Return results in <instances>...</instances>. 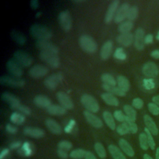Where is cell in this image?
<instances>
[{
	"mask_svg": "<svg viewBox=\"0 0 159 159\" xmlns=\"http://www.w3.org/2000/svg\"><path fill=\"white\" fill-rule=\"evenodd\" d=\"M30 33L38 40H47L52 37V32L48 27L38 24L31 25Z\"/></svg>",
	"mask_w": 159,
	"mask_h": 159,
	"instance_id": "cell-1",
	"label": "cell"
},
{
	"mask_svg": "<svg viewBox=\"0 0 159 159\" xmlns=\"http://www.w3.org/2000/svg\"><path fill=\"white\" fill-rule=\"evenodd\" d=\"M79 44L84 52L89 53H94L98 49L96 42L88 35H82L79 39Z\"/></svg>",
	"mask_w": 159,
	"mask_h": 159,
	"instance_id": "cell-2",
	"label": "cell"
},
{
	"mask_svg": "<svg viewBox=\"0 0 159 159\" xmlns=\"http://www.w3.org/2000/svg\"><path fill=\"white\" fill-rule=\"evenodd\" d=\"M81 103L87 109V111L96 113L99 110V106L98 102L94 97L88 94H84L80 99Z\"/></svg>",
	"mask_w": 159,
	"mask_h": 159,
	"instance_id": "cell-3",
	"label": "cell"
},
{
	"mask_svg": "<svg viewBox=\"0 0 159 159\" xmlns=\"http://www.w3.org/2000/svg\"><path fill=\"white\" fill-rule=\"evenodd\" d=\"M39 58L42 61L53 68H57L60 65V60L57 54L40 52L39 53Z\"/></svg>",
	"mask_w": 159,
	"mask_h": 159,
	"instance_id": "cell-4",
	"label": "cell"
},
{
	"mask_svg": "<svg viewBox=\"0 0 159 159\" xmlns=\"http://www.w3.org/2000/svg\"><path fill=\"white\" fill-rule=\"evenodd\" d=\"M14 60L22 67H29L33 63V58L27 53L22 51L17 50L13 55Z\"/></svg>",
	"mask_w": 159,
	"mask_h": 159,
	"instance_id": "cell-5",
	"label": "cell"
},
{
	"mask_svg": "<svg viewBox=\"0 0 159 159\" xmlns=\"http://www.w3.org/2000/svg\"><path fill=\"white\" fill-rule=\"evenodd\" d=\"M0 83L2 85L12 87L20 88L25 85V81L20 78L14 77L12 76L3 75L0 77Z\"/></svg>",
	"mask_w": 159,
	"mask_h": 159,
	"instance_id": "cell-6",
	"label": "cell"
},
{
	"mask_svg": "<svg viewBox=\"0 0 159 159\" xmlns=\"http://www.w3.org/2000/svg\"><path fill=\"white\" fill-rule=\"evenodd\" d=\"M63 80V75L61 73H53L44 80V85L45 87L50 90H53L56 89L58 85L62 82Z\"/></svg>",
	"mask_w": 159,
	"mask_h": 159,
	"instance_id": "cell-7",
	"label": "cell"
},
{
	"mask_svg": "<svg viewBox=\"0 0 159 159\" xmlns=\"http://www.w3.org/2000/svg\"><path fill=\"white\" fill-rule=\"evenodd\" d=\"M59 24L63 30L69 31L72 26V20L70 12L68 11L61 12L58 15Z\"/></svg>",
	"mask_w": 159,
	"mask_h": 159,
	"instance_id": "cell-8",
	"label": "cell"
},
{
	"mask_svg": "<svg viewBox=\"0 0 159 159\" xmlns=\"http://www.w3.org/2000/svg\"><path fill=\"white\" fill-rule=\"evenodd\" d=\"M36 47L40 50V52H48L58 55V48L53 43L48 40H38L36 42Z\"/></svg>",
	"mask_w": 159,
	"mask_h": 159,
	"instance_id": "cell-9",
	"label": "cell"
},
{
	"mask_svg": "<svg viewBox=\"0 0 159 159\" xmlns=\"http://www.w3.org/2000/svg\"><path fill=\"white\" fill-rule=\"evenodd\" d=\"M6 68L9 74L14 77L20 78L23 74L22 66L19 65L14 59L8 60L6 63Z\"/></svg>",
	"mask_w": 159,
	"mask_h": 159,
	"instance_id": "cell-10",
	"label": "cell"
},
{
	"mask_svg": "<svg viewBox=\"0 0 159 159\" xmlns=\"http://www.w3.org/2000/svg\"><path fill=\"white\" fill-rule=\"evenodd\" d=\"M48 72L47 66L43 65H35L30 68L29 74L33 78L37 79L45 76Z\"/></svg>",
	"mask_w": 159,
	"mask_h": 159,
	"instance_id": "cell-11",
	"label": "cell"
},
{
	"mask_svg": "<svg viewBox=\"0 0 159 159\" xmlns=\"http://www.w3.org/2000/svg\"><path fill=\"white\" fill-rule=\"evenodd\" d=\"M57 99L62 107L66 109L71 110L73 108L74 104L70 97L65 92L59 91L57 93Z\"/></svg>",
	"mask_w": 159,
	"mask_h": 159,
	"instance_id": "cell-12",
	"label": "cell"
},
{
	"mask_svg": "<svg viewBox=\"0 0 159 159\" xmlns=\"http://www.w3.org/2000/svg\"><path fill=\"white\" fill-rule=\"evenodd\" d=\"M143 74L148 78H154L158 75L159 70L157 65L153 62L145 63L142 69Z\"/></svg>",
	"mask_w": 159,
	"mask_h": 159,
	"instance_id": "cell-13",
	"label": "cell"
},
{
	"mask_svg": "<svg viewBox=\"0 0 159 159\" xmlns=\"http://www.w3.org/2000/svg\"><path fill=\"white\" fill-rule=\"evenodd\" d=\"M129 8L130 6L127 2H124L122 5H120L116 13L114 18V21L116 24H119L124 20L127 16V13Z\"/></svg>",
	"mask_w": 159,
	"mask_h": 159,
	"instance_id": "cell-14",
	"label": "cell"
},
{
	"mask_svg": "<svg viewBox=\"0 0 159 159\" xmlns=\"http://www.w3.org/2000/svg\"><path fill=\"white\" fill-rule=\"evenodd\" d=\"M119 1L118 0H114L110 3L104 17V22L106 24L110 23L114 19L116 13L119 8Z\"/></svg>",
	"mask_w": 159,
	"mask_h": 159,
	"instance_id": "cell-15",
	"label": "cell"
},
{
	"mask_svg": "<svg viewBox=\"0 0 159 159\" xmlns=\"http://www.w3.org/2000/svg\"><path fill=\"white\" fill-rule=\"evenodd\" d=\"M2 99L7 102L12 108L14 109H18L19 106L21 105L20 100L14 94L8 93L4 92L1 95Z\"/></svg>",
	"mask_w": 159,
	"mask_h": 159,
	"instance_id": "cell-16",
	"label": "cell"
},
{
	"mask_svg": "<svg viewBox=\"0 0 159 159\" xmlns=\"http://www.w3.org/2000/svg\"><path fill=\"white\" fill-rule=\"evenodd\" d=\"M134 46L138 50H142L145 45V32L143 29L138 28L134 35Z\"/></svg>",
	"mask_w": 159,
	"mask_h": 159,
	"instance_id": "cell-17",
	"label": "cell"
},
{
	"mask_svg": "<svg viewBox=\"0 0 159 159\" xmlns=\"http://www.w3.org/2000/svg\"><path fill=\"white\" fill-rule=\"evenodd\" d=\"M83 115L88 122L93 127L95 128H101L102 126V121L94 113L86 110L83 112Z\"/></svg>",
	"mask_w": 159,
	"mask_h": 159,
	"instance_id": "cell-18",
	"label": "cell"
},
{
	"mask_svg": "<svg viewBox=\"0 0 159 159\" xmlns=\"http://www.w3.org/2000/svg\"><path fill=\"white\" fill-rule=\"evenodd\" d=\"M134 40V35L132 33H125V34H121L118 35L116 38V41L120 45L124 47H129L132 45Z\"/></svg>",
	"mask_w": 159,
	"mask_h": 159,
	"instance_id": "cell-19",
	"label": "cell"
},
{
	"mask_svg": "<svg viewBox=\"0 0 159 159\" xmlns=\"http://www.w3.org/2000/svg\"><path fill=\"white\" fill-rule=\"evenodd\" d=\"M24 133L27 136L36 139L42 138L45 135V132L42 129L34 127H25L24 129Z\"/></svg>",
	"mask_w": 159,
	"mask_h": 159,
	"instance_id": "cell-20",
	"label": "cell"
},
{
	"mask_svg": "<svg viewBox=\"0 0 159 159\" xmlns=\"http://www.w3.org/2000/svg\"><path fill=\"white\" fill-rule=\"evenodd\" d=\"M34 104L41 108H48L52 104L50 99L46 96L39 94L36 96L33 99Z\"/></svg>",
	"mask_w": 159,
	"mask_h": 159,
	"instance_id": "cell-21",
	"label": "cell"
},
{
	"mask_svg": "<svg viewBox=\"0 0 159 159\" xmlns=\"http://www.w3.org/2000/svg\"><path fill=\"white\" fill-rule=\"evenodd\" d=\"M112 47L113 44L111 40L106 41L102 45L100 50V57L103 60H106L110 57L112 53Z\"/></svg>",
	"mask_w": 159,
	"mask_h": 159,
	"instance_id": "cell-22",
	"label": "cell"
},
{
	"mask_svg": "<svg viewBox=\"0 0 159 159\" xmlns=\"http://www.w3.org/2000/svg\"><path fill=\"white\" fill-rule=\"evenodd\" d=\"M45 124L48 130L53 134L59 135L62 132L61 126L52 119H48L45 120Z\"/></svg>",
	"mask_w": 159,
	"mask_h": 159,
	"instance_id": "cell-23",
	"label": "cell"
},
{
	"mask_svg": "<svg viewBox=\"0 0 159 159\" xmlns=\"http://www.w3.org/2000/svg\"><path fill=\"white\" fill-rule=\"evenodd\" d=\"M143 120L147 128L150 132V133L154 135H157L158 133V130L152 118L148 115H145L143 116Z\"/></svg>",
	"mask_w": 159,
	"mask_h": 159,
	"instance_id": "cell-24",
	"label": "cell"
},
{
	"mask_svg": "<svg viewBox=\"0 0 159 159\" xmlns=\"http://www.w3.org/2000/svg\"><path fill=\"white\" fill-rule=\"evenodd\" d=\"M102 87L104 91H106L107 93H111L112 94H115L118 96L124 97L125 96L126 93L122 91L120 88L119 87H117L116 86H111L106 84H102Z\"/></svg>",
	"mask_w": 159,
	"mask_h": 159,
	"instance_id": "cell-25",
	"label": "cell"
},
{
	"mask_svg": "<svg viewBox=\"0 0 159 159\" xmlns=\"http://www.w3.org/2000/svg\"><path fill=\"white\" fill-rule=\"evenodd\" d=\"M102 99L106 102L107 105L111 106H118L119 102L118 99L114 96V95L109 93H104L101 94Z\"/></svg>",
	"mask_w": 159,
	"mask_h": 159,
	"instance_id": "cell-26",
	"label": "cell"
},
{
	"mask_svg": "<svg viewBox=\"0 0 159 159\" xmlns=\"http://www.w3.org/2000/svg\"><path fill=\"white\" fill-rule=\"evenodd\" d=\"M119 145L120 149L129 157L134 155V151L130 143L125 139H120L119 140Z\"/></svg>",
	"mask_w": 159,
	"mask_h": 159,
	"instance_id": "cell-27",
	"label": "cell"
},
{
	"mask_svg": "<svg viewBox=\"0 0 159 159\" xmlns=\"http://www.w3.org/2000/svg\"><path fill=\"white\" fill-rule=\"evenodd\" d=\"M47 112L53 116H63L66 114V109L61 106L51 104L47 109Z\"/></svg>",
	"mask_w": 159,
	"mask_h": 159,
	"instance_id": "cell-28",
	"label": "cell"
},
{
	"mask_svg": "<svg viewBox=\"0 0 159 159\" xmlns=\"http://www.w3.org/2000/svg\"><path fill=\"white\" fill-rule=\"evenodd\" d=\"M108 150L114 159H126L122 151L115 145H109L108 146Z\"/></svg>",
	"mask_w": 159,
	"mask_h": 159,
	"instance_id": "cell-29",
	"label": "cell"
},
{
	"mask_svg": "<svg viewBox=\"0 0 159 159\" xmlns=\"http://www.w3.org/2000/svg\"><path fill=\"white\" fill-rule=\"evenodd\" d=\"M117 83L118 84V87L124 92L126 93L129 91L130 84L129 81L126 77L122 75L118 76L117 77Z\"/></svg>",
	"mask_w": 159,
	"mask_h": 159,
	"instance_id": "cell-30",
	"label": "cell"
},
{
	"mask_svg": "<svg viewBox=\"0 0 159 159\" xmlns=\"http://www.w3.org/2000/svg\"><path fill=\"white\" fill-rule=\"evenodd\" d=\"M102 117L106 125L111 129H116V122L113 115L109 111H104L102 114Z\"/></svg>",
	"mask_w": 159,
	"mask_h": 159,
	"instance_id": "cell-31",
	"label": "cell"
},
{
	"mask_svg": "<svg viewBox=\"0 0 159 159\" xmlns=\"http://www.w3.org/2000/svg\"><path fill=\"white\" fill-rule=\"evenodd\" d=\"M10 120L14 124L20 125L25 122V117L24 114H22L17 112H14L11 115Z\"/></svg>",
	"mask_w": 159,
	"mask_h": 159,
	"instance_id": "cell-32",
	"label": "cell"
},
{
	"mask_svg": "<svg viewBox=\"0 0 159 159\" xmlns=\"http://www.w3.org/2000/svg\"><path fill=\"white\" fill-rule=\"evenodd\" d=\"M133 27V23L132 21L127 20L121 22L118 26V31L121 34H125L130 32Z\"/></svg>",
	"mask_w": 159,
	"mask_h": 159,
	"instance_id": "cell-33",
	"label": "cell"
},
{
	"mask_svg": "<svg viewBox=\"0 0 159 159\" xmlns=\"http://www.w3.org/2000/svg\"><path fill=\"white\" fill-rule=\"evenodd\" d=\"M123 109L125 114H126L125 116L129 117L130 119L135 121L137 117V112H136V111L134 109V108L130 105L125 104L124 106Z\"/></svg>",
	"mask_w": 159,
	"mask_h": 159,
	"instance_id": "cell-34",
	"label": "cell"
},
{
	"mask_svg": "<svg viewBox=\"0 0 159 159\" xmlns=\"http://www.w3.org/2000/svg\"><path fill=\"white\" fill-rule=\"evenodd\" d=\"M101 81L103 82V84L111 85V86H116V81L114 76L107 73H103L101 76Z\"/></svg>",
	"mask_w": 159,
	"mask_h": 159,
	"instance_id": "cell-35",
	"label": "cell"
},
{
	"mask_svg": "<svg viewBox=\"0 0 159 159\" xmlns=\"http://www.w3.org/2000/svg\"><path fill=\"white\" fill-rule=\"evenodd\" d=\"M87 151L81 148H77L73 150L70 153V157L73 159H82L85 157Z\"/></svg>",
	"mask_w": 159,
	"mask_h": 159,
	"instance_id": "cell-36",
	"label": "cell"
},
{
	"mask_svg": "<svg viewBox=\"0 0 159 159\" xmlns=\"http://www.w3.org/2000/svg\"><path fill=\"white\" fill-rule=\"evenodd\" d=\"M11 37L19 44L23 45L25 42V37L23 35V34L18 31L13 30L11 32Z\"/></svg>",
	"mask_w": 159,
	"mask_h": 159,
	"instance_id": "cell-37",
	"label": "cell"
},
{
	"mask_svg": "<svg viewBox=\"0 0 159 159\" xmlns=\"http://www.w3.org/2000/svg\"><path fill=\"white\" fill-rule=\"evenodd\" d=\"M94 149L98 154V155L101 158H104L106 157V152L104 148V147L100 142H96L94 144Z\"/></svg>",
	"mask_w": 159,
	"mask_h": 159,
	"instance_id": "cell-38",
	"label": "cell"
},
{
	"mask_svg": "<svg viewBox=\"0 0 159 159\" xmlns=\"http://www.w3.org/2000/svg\"><path fill=\"white\" fill-rule=\"evenodd\" d=\"M139 14V9L136 6H133L130 7L129 9L127 18L129 20L132 21L137 19Z\"/></svg>",
	"mask_w": 159,
	"mask_h": 159,
	"instance_id": "cell-39",
	"label": "cell"
},
{
	"mask_svg": "<svg viewBox=\"0 0 159 159\" xmlns=\"http://www.w3.org/2000/svg\"><path fill=\"white\" fill-rule=\"evenodd\" d=\"M139 143L140 146L142 149L144 150H147L149 147L147 140V137L146 134L145 133H140L139 134Z\"/></svg>",
	"mask_w": 159,
	"mask_h": 159,
	"instance_id": "cell-40",
	"label": "cell"
},
{
	"mask_svg": "<svg viewBox=\"0 0 159 159\" xmlns=\"http://www.w3.org/2000/svg\"><path fill=\"white\" fill-rule=\"evenodd\" d=\"M114 57L119 60H124L127 58V55L122 47H118L114 51Z\"/></svg>",
	"mask_w": 159,
	"mask_h": 159,
	"instance_id": "cell-41",
	"label": "cell"
},
{
	"mask_svg": "<svg viewBox=\"0 0 159 159\" xmlns=\"http://www.w3.org/2000/svg\"><path fill=\"white\" fill-rule=\"evenodd\" d=\"M124 122H125L127 125V126L129 127V130H130V132H131L132 134L137 133V125L135 124L134 120L130 119L129 117L126 116L125 120Z\"/></svg>",
	"mask_w": 159,
	"mask_h": 159,
	"instance_id": "cell-42",
	"label": "cell"
},
{
	"mask_svg": "<svg viewBox=\"0 0 159 159\" xmlns=\"http://www.w3.org/2000/svg\"><path fill=\"white\" fill-rule=\"evenodd\" d=\"M116 131L120 135H124L130 132L129 128L125 122L119 125L116 128Z\"/></svg>",
	"mask_w": 159,
	"mask_h": 159,
	"instance_id": "cell-43",
	"label": "cell"
},
{
	"mask_svg": "<svg viewBox=\"0 0 159 159\" xmlns=\"http://www.w3.org/2000/svg\"><path fill=\"white\" fill-rule=\"evenodd\" d=\"M58 149L68 151L72 148V143L68 140H61L58 144Z\"/></svg>",
	"mask_w": 159,
	"mask_h": 159,
	"instance_id": "cell-44",
	"label": "cell"
},
{
	"mask_svg": "<svg viewBox=\"0 0 159 159\" xmlns=\"http://www.w3.org/2000/svg\"><path fill=\"white\" fill-rule=\"evenodd\" d=\"M22 150L24 155L26 157H29L32 154V150L30 147V144L28 142H25L22 144Z\"/></svg>",
	"mask_w": 159,
	"mask_h": 159,
	"instance_id": "cell-45",
	"label": "cell"
},
{
	"mask_svg": "<svg viewBox=\"0 0 159 159\" xmlns=\"http://www.w3.org/2000/svg\"><path fill=\"white\" fill-rule=\"evenodd\" d=\"M145 134L147 137V140H148V143L149 147H150V148L152 150H154L155 148V143L154 142L153 137L152 136V134L150 133V132L148 130V129L147 127L145 128Z\"/></svg>",
	"mask_w": 159,
	"mask_h": 159,
	"instance_id": "cell-46",
	"label": "cell"
},
{
	"mask_svg": "<svg viewBox=\"0 0 159 159\" xmlns=\"http://www.w3.org/2000/svg\"><path fill=\"white\" fill-rule=\"evenodd\" d=\"M113 116L114 119L119 122H124L126 117V116L124 115V113L120 110H116L114 112Z\"/></svg>",
	"mask_w": 159,
	"mask_h": 159,
	"instance_id": "cell-47",
	"label": "cell"
},
{
	"mask_svg": "<svg viewBox=\"0 0 159 159\" xmlns=\"http://www.w3.org/2000/svg\"><path fill=\"white\" fill-rule=\"evenodd\" d=\"M148 109L149 111L155 116H157L159 114V107L154 103H149L148 104Z\"/></svg>",
	"mask_w": 159,
	"mask_h": 159,
	"instance_id": "cell-48",
	"label": "cell"
},
{
	"mask_svg": "<svg viewBox=\"0 0 159 159\" xmlns=\"http://www.w3.org/2000/svg\"><path fill=\"white\" fill-rule=\"evenodd\" d=\"M143 86L145 89L150 90L155 88V83L152 79H144L143 80Z\"/></svg>",
	"mask_w": 159,
	"mask_h": 159,
	"instance_id": "cell-49",
	"label": "cell"
},
{
	"mask_svg": "<svg viewBox=\"0 0 159 159\" xmlns=\"http://www.w3.org/2000/svg\"><path fill=\"white\" fill-rule=\"evenodd\" d=\"M75 124H76V121L71 119L69 120V122H68V124H66V125L65 127L64 128V130L66 133H71V131L73 130L74 127L75 126Z\"/></svg>",
	"mask_w": 159,
	"mask_h": 159,
	"instance_id": "cell-50",
	"label": "cell"
},
{
	"mask_svg": "<svg viewBox=\"0 0 159 159\" xmlns=\"http://www.w3.org/2000/svg\"><path fill=\"white\" fill-rule=\"evenodd\" d=\"M132 106L137 109H140L143 106V101L139 98H134L132 101Z\"/></svg>",
	"mask_w": 159,
	"mask_h": 159,
	"instance_id": "cell-51",
	"label": "cell"
},
{
	"mask_svg": "<svg viewBox=\"0 0 159 159\" xmlns=\"http://www.w3.org/2000/svg\"><path fill=\"white\" fill-rule=\"evenodd\" d=\"M19 111H20L22 114H25V115H27V116H29L31 114V110L30 109L26 106H24V105H20L19 106V107L17 109Z\"/></svg>",
	"mask_w": 159,
	"mask_h": 159,
	"instance_id": "cell-52",
	"label": "cell"
},
{
	"mask_svg": "<svg viewBox=\"0 0 159 159\" xmlns=\"http://www.w3.org/2000/svg\"><path fill=\"white\" fill-rule=\"evenodd\" d=\"M6 130L11 134H15L17 132V128L11 124H7L6 126Z\"/></svg>",
	"mask_w": 159,
	"mask_h": 159,
	"instance_id": "cell-53",
	"label": "cell"
},
{
	"mask_svg": "<svg viewBox=\"0 0 159 159\" xmlns=\"http://www.w3.org/2000/svg\"><path fill=\"white\" fill-rule=\"evenodd\" d=\"M57 154H58V157L62 159H66L68 157V155L66 151L63 150L58 149L57 151Z\"/></svg>",
	"mask_w": 159,
	"mask_h": 159,
	"instance_id": "cell-54",
	"label": "cell"
},
{
	"mask_svg": "<svg viewBox=\"0 0 159 159\" xmlns=\"http://www.w3.org/2000/svg\"><path fill=\"white\" fill-rule=\"evenodd\" d=\"M153 35L150 34H147L145 37V44H150L151 43H152L153 42Z\"/></svg>",
	"mask_w": 159,
	"mask_h": 159,
	"instance_id": "cell-55",
	"label": "cell"
},
{
	"mask_svg": "<svg viewBox=\"0 0 159 159\" xmlns=\"http://www.w3.org/2000/svg\"><path fill=\"white\" fill-rule=\"evenodd\" d=\"M20 142H19V141H16V142H14L12 143H11L9 145V147L11 149H16V148H18L20 147Z\"/></svg>",
	"mask_w": 159,
	"mask_h": 159,
	"instance_id": "cell-56",
	"label": "cell"
},
{
	"mask_svg": "<svg viewBox=\"0 0 159 159\" xmlns=\"http://www.w3.org/2000/svg\"><path fill=\"white\" fill-rule=\"evenodd\" d=\"M9 153V150L8 148H4L0 153V159H3L5 158Z\"/></svg>",
	"mask_w": 159,
	"mask_h": 159,
	"instance_id": "cell-57",
	"label": "cell"
},
{
	"mask_svg": "<svg viewBox=\"0 0 159 159\" xmlns=\"http://www.w3.org/2000/svg\"><path fill=\"white\" fill-rule=\"evenodd\" d=\"M84 159H96V158L92 152L87 151L86 154L84 157Z\"/></svg>",
	"mask_w": 159,
	"mask_h": 159,
	"instance_id": "cell-58",
	"label": "cell"
},
{
	"mask_svg": "<svg viewBox=\"0 0 159 159\" xmlns=\"http://www.w3.org/2000/svg\"><path fill=\"white\" fill-rule=\"evenodd\" d=\"M151 57L155 59H159V50H155L152 52L151 53Z\"/></svg>",
	"mask_w": 159,
	"mask_h": 159,
	"instance_id": "cell-59",
	"label": "cell"
},
{
	"mask_svg": "<svg viewBox=\"0 0 159 159\" xmlns=\"http://www.w3.org/2000/svg\"><path fill=\"white\" fill-rule=\"evenodd\" d=\"M30 4V6L32 9H37L39 7V1L37 0L31 1Z\"/></svg>",
	"mask_w": 159,
	"mask_h": 159,
	"instance_id": "cell-60",
	"label": "cell"
},
{
	"mask_svg": "<svg viewBox=\"0 0 159 159\" xmlns=\"http://www.w3.org/2000/svg\"><path fill=\"white\" fill-rule=\"evenodd\" d=\"M152 101H153V102H155V104L159 105V95L153 96V97L152 98Z\"/></svg>",
	"mask_w": 159,
	"mask_h": 159,
	"instance_id": "cell-61",
	"label": "cell"
},
{
	"mask_svg": "<svg viewBox=\"0 0 159 159\" xmlns=\"http://www.w3.org/2000/svg\"><path fill=\"white\" fill-rule=\"evenodd\" d=\"M155 159H159V147H158V148H157V150H156Z\"/></svg>",
	"mask_w": 159,
	"mask_h": 159,
	"instance_id": "cell-62",
	"label": "cell"
},
{
	"mask_svg": "<svg viewBox=\"0 0 159 159\" xmlns=\"http://www.w3.org/2000/svg\"><path fill=\"white\" fill-rule=\"evenodd\" d=\"M143 159H152V158L148 155V154H144L143 155Z\"/></svg>",
	"mask_w": 159,
	"mask_h": 159,
	"instance_id": "cell-63",
	"label": "cell"
},
{
	"mask_svg": "<svg viewBox=\"0 0 159 159\" xmlns=\"http://www.w3.org/2000/svg\"><path fill=\"white\" fill-rule=\"evenodd\" d=\"M156 38H157V39L158 40H159V31H158V34H157V35Z\"/></svg>",
	"mask_w": 159,
	"mask_h": 159,
	"instance_id": "cell-64",
	"label": "cell"
}]
</instances>
